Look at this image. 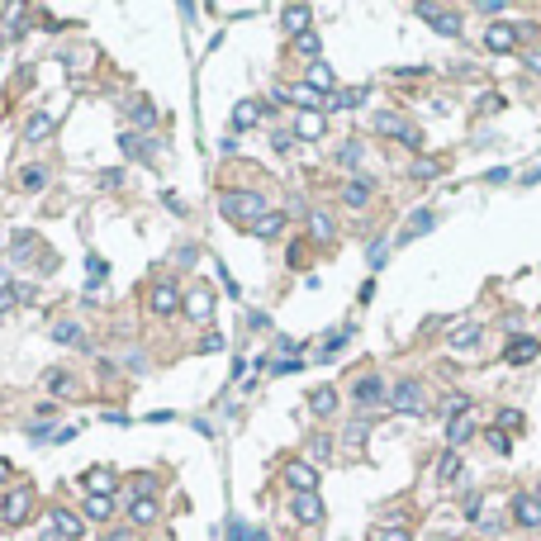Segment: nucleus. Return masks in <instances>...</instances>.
Wrapping results in <instances>:
<instances>
[{"label":"nucleus","mask_w":541,"mask_h":541,"mask_svg":"<svg viewBox=\"0 0 541 541\" xmlns=\"http://www.w3.org/2000/svg\"><path fill=\"white\" fill-rule=\"evenodd\" d=\"M48 385L62 394V389H72V376H67V371H53V376H48Z\"/></svg>","instance_id":"nucleus-32"},{"label":"nucleus","mask_w":541,"mask_h":541,"mask_svg":"<svg viewBox=\"0 0 541 541\" xmlns=\"http://www.w3.org/2000/svg\"><path fill=\"white\" fill-rule=\"evenodd\" d=\"M503 428H522V413H513V408H503V413H499V433H503Z\"/></svg>","instance_id":"nucleus-30"},{"label":"nucleus","mask_w":541,"mask_h":541,"mask_svg":"<svg viewBox=\"0 0 541 541\" xmlns=\"http://www.w3.org/2000/svg\"><path fill=\"white\" fill-rule=\"evenodd\" d=\"M29 503H33V489H15V494L5 499V522H24Z\"/></svg>","instance_id":"nucleus-4"},{"label":"nucleus","mask_w":541,"mask_h":541,"mask_svg":"<svg viewBox=\"0 0 541 541\" xmlns=\"http://www.w3.org/2000/svg\"><path fill=\"white\" fill-rule=\"evenodd\" d=\"M152 309H157V314H176V309H181L176 285H157V290H152Z\"/></svg>","instance_id":"nucleus-11"},{"label":"nucleus","mask_w":541,"mask_h":541,"mask_svg":"<svg viewBox=\"0 0 541 541\" xmlns=\"http://www.w3.org/2000/svg\"><path fill=\"white\" fill-rule=\"evenodd\" d=\"M475 433V423H470V413H456V418H451V428H446V437H451V446H460V442H465V437Z\"/></svg>","instance_id":"nucleus-14"},{"label":"nucleus","mask_w":541,"mask_h":541,"mask_svg":"<svg viewBox=\"0 0 541 541\" xmlns=\"http://www.w3.org/2000/svg\"><path fill=\"white\" fill-rule=\"evenodd\" d=\"M299 48H304V53H318V38H314V33L304 29V33H299Z\"/></svg>","instance_id":"nucleus-36"},{"label":"nucleus","mask_w":541,"mask_h":541,"mask_svg":"<svg viewBox=\"0 0 541 541\" xmlns=\"http://www.w3.org/2000/svg\"><path fill=\"white\" fill-rule=\"evenodd\" d=\"M86 485H90V494H109V499H114V475H109V470H90Z\"/></svg>","instance_id":"nucleus-15"},{"label":"nucleus","mask_w":541,"mask_h":541,"mask_svg":"<svg viewBox=\"0 0 541 541\" xmlns=\"http://www.w3.org/2000/svg\"><path fill=\"white\" fill-rule=\"evenodd\" d=\"M209 304H214L209 290H195V295H190V314H195V318H204V314H209Z\"/></svg>","instance_id":"nucleus-22"},{"label":"nucleus","mask_w":541,"mask_h":541,"mask_svg":"<svg viewBox=\"0 0 541 541\" xmlns=\"http://www.w3.org/2000/svg\"><path fill=\"white\" fill-rule=\"evenodd\" d=\"M290 513H295L299 522H323V503H318L314 494H299V499H295V508H290Z\"/></svg>","instance_id":"nucleus-9"},{"label":"nucleus","mask_w":541,"mask_h":541,"mask_svg":"<svg viewBox=\"0 0 541 541\" xmlns=\"http://www.w3.org/2000/svg\"><path fill=\"white\" fill-rule=\"evenodd\" d=\"M437 475H442V480H456V475H460V456H456V451H451V456H442Z\"/></svg>","instance_id":"nucleus-24"},{"label":"nucleus","mask_w":541,"mask_h":541,"mask_svg":"<svg viewBox=\"0 0 541 541\" xmlns=\"http://www.w3.org/2000/svg\"><path fill=\"white\" fill-rule=\"evenodd\" d=\"M352 394H356V404H366V408H371V404H380V399H385V385H380L376 376H361Z\"/></svg>","instance_id":"nucleus-6"},{"label":"nucleus","mask_w":541,"mask_h":541,"mask_svg":"<svg viewBox=\"0 0 541 541\" xmlns=\"http://www.w3.org/2000/svg\"><path fill=\"white\" fill-rule=\"evenodd\" d=\"M332 408H337V394H332V389H314V413H332Z\"/></svg>","instance_id":"nucleus-21"},{"label":"nucleus","mask_w":541,"mask_h":541,"mask_svg":"<svg viewBox=\"0 0 541 541\" xmlns=\"http://www.w3.org/2000/svg\"><path fill=\"white\" fill-rule=\"evenodd\" d=\"M503 356H508V366H527V361L537 356V337H513Z\"/></svg>","instance_id":"nucleus-8"},{"label":"nucleus","mask_w":541,"mask_h":541,"mask_svg":"<svg viewBox=\"0 0 541 541\" xmlns=\"http://www.w3.org/2000/svg\"><path fill=\"white\" fill-rule=\"evenodd\" d=\"M371 541H413L404 532V527H376V532H371Z\"/></svg>","instance_id":"nucleus-23"},{"label":"nucleus","mask_w":541,"mask_h":541,"mask_svg":"<svg viewBox=\"0 0 541 541\" xmlns=\"http://www.w3.org/2000/svg\"><path fill=\"white\" fill-rule=\"evenodd\" d=\"M485 43H489V48H494V53H508V48H513V43H517V33H513V29H508V24H489Z\"/></svg>","instance_id":"nucleus-10"},{"label":"nucleus","mask_w":541,"mask_h":541,"mask_svg":"<svg viewBox=\"0 0 541 541\" xmlns=\"http://www.w3.org/2000/svg\"><path fill=\"white\" fill-rule=\"evenodd\" d=\"M413 176H418V181H428V176H437V162H418V166H413Z\"/></svg>","instance_id":"nucleus-35"},{"label":"nucleus","mask_w":541,"mask_h":541,"mask_svg":"<svg viewBox=\"0 0 541 541\" xmlns=\"http://www.w3.org/2000/svg\"><path fill=\"white\" fill-rule=\"evenodd\" d=\"M280 228H285V214H266V218H257V233H261V238H275Z\"/></svg>","instance_id":"nucleus-19"},{"label":"nucleus","mask_w":541,"mask_h":541,"mask_svg":"<svg viewBox=\"0 0 541 541\" xmlns=\"http://www.w3.org/2000/svg\"><path fill=\"white\" fill-rule=\"evenodd\" d=\"M376 129H380V134H399V143L418 147V129H413V124H404L399 114H376Z\"/></svg>","instance_id":"nucleus-2"},{"label":"nucleus","mask_w":541,"mask_h":541,"mask_svg":"<svg viewBox=\"0 0 541 541\" xmlns=\"http://www.w3.org/2000/svg\"><path fill=\"white\" fill-rule=\"evenodd\" d=\"M532 67H537V72H541V53H537V57H532Z\"/></svg>","instance_id":"nucleus-40"},{"label":"nucleus","mask_w":541,"mask_h":541,"mask_svg":"<svg viewBox=\"0 0 541 541\" xmlns=\"http://www.w3.org/2000/svg\"><path fill=\"white\" fill-rule=\"evenodd\" d=\"M105 541H134L129 532H105Z\"/></svg>","instance_id":"nucleus-38"},{"label":"nucleus","mask_w":541,"mask_h":541,"mask_svg":"<svg viewBox=\"0 0 541 541\" xmlns=\"http://www.w3.org/2000/svg\"><path fill=\"white\" fill-rule=\"evenodd\" d=\"M53 532H62L67 541H76V537H81V517H72V513H62V508H57V513H53Z\"/></svg>","instance_id":"nucleus-12"},{"label":"nucleus","mask_w":541,"mask_h":541,"mask_svg":"<svg viewBox=\"0 0 541 541\" xmlns=\"http://www.w3.org/2000/svg\"><path fill=\"white\" fill-rule=\"evenodd\" d=\"M299 134H304V138H318V134H323V119H318V114H304V119H299Z\"/></svg>","instance_id":"nucleus-26"},{"label":"nucleus","mask_w":541,"mask_h":541,"mask_svg":"<svg viewBox=\"0 0 541 541\" xmlns=\"http://www.w3.org/2000/svg\"><path fill=\"white\" fill-rule=\"evenodd\" d=\"M366 100V90H342V95H332V105H342V109H352Z\"/></svg>","instance_id":"nucleus-27"},{"label":"nucleus","mask_w":541,"mask_h":541,"mask_svg":"<svg viewBox=\"0 0 541 541\" xmlns=\"http://www.w3.org/2000/svg\"><path fill=\"white\" fill-rule=\"evenodd\" d=\"M48 129H53V119H48V114H33V119H29V138H33V143L48 134Z\"/></svg>","instance_id":"nucleus-25"},{"label":"nucleus","mask_w":541,"mask_h":541,"mask_svg":"<svg viewBox=\"0 0 541 541\" xmlns=\"http://www.w3.org/2000/svg\"><path fill=\"white\" fill-rule=\"evenodd\" d=\"M489 446H494V451H508V437H503L499 428H494V433H489Z\"/></svg>","instance_id":"nucleus-37"},{"label":"nucleus","mask_w":541,"mask_h":541,"mask_svg":"<svg viewBox=\"0 0 541 541\" xmlns=\"http://www.w3.org/2000/svg\"><path fill=\"white\" fill-rule=\"evenodd\" d=\"M129 522H134V527H152V522H157V503L138 494L134 503H129Z\"/></svg>","instance_id":"nucleus-7"},{"label":"nucleus","mask_w":541,"mask_h":541,"mask_svg":"<svg viewBox=\"0 0 541 541\" xmlns=\"http://www.w3.org/2000/svg\"><path fill=\"white\" fill-rule=\"evenodd\" d=\"M342 200H347V204H366V200H371V186H366V181H352V186L342 190Z\"/></svg>","instance_id":"nucleus-20"},{"label":"nucleus","mask_w":541,"mask_h":541,"mask_svg":"<svg viewBox=\"0 0 541 541\" xmlns=\"http://www.w3.org/2000/svg\"><path fill=\"white\" fill-rule=\"evenodd\" d=\"M285 24L304 33V24H309V10H285Z\"/></svg>","instance_id":"nucleus-28"},{"label":"nucleus","mask_w":541,"mask_h":541,"mask_svg":"<svg viewBox=\"0 0 541 541\" xmlns=\"http://www.w3.org/2000/svg\"><path fill=\"white\" fill-rule=\"evenodd\" d=\"M5 475H10V465H5V460H0V485H5Z\"/></svg>","instance_id":"nucleus-39"},{"label":"nucleus","mask_w":541,"mask_h":541,"mask_svg":"<svg viewBox=\"0 0 541 541\" xmlns=\"http://www.w3.org/2000/svg\"><path fill=\"white\" fill-rule=\"evenodd\" d=\"M328 451H332V446H328V437H314V446H309V456H314V460H323Z\"/></svg>","instance_id":"nucleus-33"},{"label":"nucleus","mask_w":541,"mask_h":541,"mask_svg":"<svg viewBox=\"0 0 541 541\" xmlns=\"http://www.w3.org/2000/svg\"><path fill=\"white\" fill-rule=\"evenodd\" d=\"M43 176H48L43 166H29V171H24V190H38V186H43Z\"/></svg>","instance_id":"nucleus-29"},{"label":"nucleus","mask_w":541,"mask_h":541,"mask_svg":"<svg viewBox=\"0 0 541 541\" xmlns=\"http://www.w3.org/2000/svg\"><path fill=\"white\" fill-rule=\"evenodd\" d=\"M114 513V499H109V494H90V499H86V517H109Z\"/></svg>","instance_id":"nucleus-16"},{"label":"nucleus","mask_w":541,"mask_h":541,"mask_svg":"<svg viewBox=\"0 0 541 541\" xmlns=\"http://www.w3.org/2000/svg\"><path fill=\"white\" fill-rule=\"evenodd\" d=\"M134 119H138V124H152L157 114H152V105H134Z\"/></svg>","instance_id":"nucleus-34"},{"label":"nucleus","mask_w":541,"mask_h":541,"mask_svg":"<svg viewBox=\"0 0 541 541\" xmlns=\"http://www.w3.org/2000/svg\"><path fill=\"white\" fill-rule=\"evenodd\" d=\"M218 209L233 218V223H247L252 214H261V200H257V195H247V190H228V195L218 200Z\"/></svg>","instance_id":"nucleus-1"},{"label":"nucleus","mask_w":541,"mask_h":541,"mask_svg":"<svg viewBox=\"0 0 541 541\" xmlns=\"http://www.w3.org/2000/svg\"><path fill=\"white\" fill-rule=\"evenodd\" d=\"M247 124H257V105H238V129H247Z\"/></svg>","instance_id":"nucleus-31"},{"label":"nucleus","mask_w":541,"mask_h":541,"mask_svg":"<svg viewBox=\"0 0 541 541\" xmlns=\"http://www.w3.org/2000/svg\"><path fill=\"white\" fill-rule=\"evenodd\" d=\"M53 337H57V342H72V347H76V342H86V337H81V323H57Z\"/></svg>","instance_id":"nucleus-18"},{"label":"nucleus","mask_w":541,"mask_h":541,"mask_svg":"<svg viewBox=\"0 0 541 541\" xmlns=\"http://www.w3.org/2000/svg\"><path fill=\"white\" fill-rule=\"evenodd\" d=\"M328 86H332V72H328L323 62H314L309 67V90H328Z\"/></svg>","instance_id":"nucleus-17"},{"label":"nucleus","mask_w":541,"mask_h":541,"mask_svg":"<svg viewBox=\"0 0 541 541\" xmlns=\"http://www.w3.org/2000/svg\"><path fill=\"white\" fill-rule=\"evenodd\" d=\"M513 513H517V522H522V527H537V522H541V503H537V499H517Z\"/></svg>","instance_id":"nucleus-13"},{"label":"nucleus","mask_w":541,"mask_h":541,"mask_svg":"<svg viewBox=\"0 0 541 541\" xmlns=\"http://www.w3.org/2000/svg\"><path fill=\"white\" fill-rule=\"evenodd\" d=\"M285 480L299 489V494H314V485H318V475H314V465H285Z\"/></svg>","instance_id":"nucleus-5"},{"label":"nucleus","mask_w":541,"mask_h":541,"mask_svg":"<svg viewBox=\"0 0 541 541\" xmlns=\"http://www.w3.org/2000/svg\"><path fill=\"white\" fill-rule=\"evenodd\" d=\"M394 408H404V413H418V408H423V385H413V380L394 385Z\"/></svg>","instance_id":"nucleus-3"}]
</instances>
